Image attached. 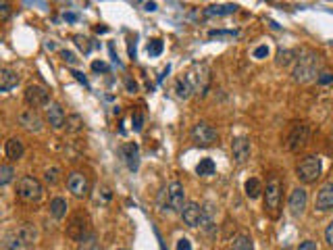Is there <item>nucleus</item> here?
Here are the masks:
<instances>
[{"label": "nucleus", "mask_w": 333, "mask_h": 250, "mask_svg": "<svg viewBox=\"0 0 333 250\" xmlns=\"http://www.w3.org/2000/svg\"><path fill=\"white\" fill-rule=\"evenodd\" d=\"M60 56H63V60L69 62V65H75V62H77V56L71 50H60Z\"/></svg>", "instance_id": "40"}, {"label": "nucleus", "mask_w": 333, "mask_h": 250, "mask_svg": "<svg viewBox=\"0 0 333 250\" xmlns=\"http://www.w3.org/2000/svg\"><path fill=\"white\" fill-rule=\"evenodd\" d=\"M73 75H75V77H77L79 81H83V86H87V81H85V77H83V75H81L79 71H73Z\"/></svg>", "instance_id": "48"}, {"label": "nucleus", "mask_w": 333, "mask_h": 250, "mask_svg": "<svg viewBox=\"0 0 333 250\" xmlns=\"http://www.w3.org/2000/svg\"><path fill=\"white\" fill-rule=\"evenodd\" d=\"M119 152H121V159L125 161V165L131 171H136L138 165H140V148H138V144L136 142H127V144H123L119 148Z\"/></svg>", "instance_id": "19"}, {"label": "nucleus", "mask_w": 333, "mask_h": 250, "mask_svg": "<svg viewBox=\"0 0 333 250\" xmlns=\"http://www.w3.org/2000/svg\"><path fill=\"white\" fill-rule=\"evenodd\" d=\"M19 81H21L19 73L13 71L11 67H3V69H0V92H9V90H13Z\"/></svg>", "instance_id": "21"}, {"label": "nucleus", "mask_w": 333, "mask_h": 250, "mask_svg": "<svg viewBox=\"0 0 333 250\" xmlns=\"http://www.w3.org/2000/svg\"><path fill=\"white\" fill-rule=\"evenodd\" d=\"M48 211H50V215L56 219V221H60V219H65V215H67V211H69V204H67V200H65V198L56 196V198H52V200H50Z\"/></svg>", "instance_id": "22"}, {"label": "nucleus", "mask_w": 333, "mask_h": 250, "mask_svg": "<svg viewBox=\"0 0 333 250\" xmlns=\"http://www.w3.org/2000/svg\"><path fill=\"white\" fill-rule=\"evenodd\" d=\"M175 94H177V98H181V100H188V98L194 96V90H192V86L188 84L186 77H179L175 81Z\"/></svg>", "instance_id": "26"}, {"label": "nucleus", "mask_w": 333, "mask_h": 250, "mask_svg": "<svg viewBox=\"0 0 333 250\" xmlns=\"http://www.w3.org/2000/svg\"><path fill=\"white\" fill-rule=\"evenodd\" d=\"M144 128V115L142 113H134L131 115V130L134 132H142Z\"/></svg>", "instance_id": "36"}, {"label": "nucleus", "mask_w": 333, "mask_h": 250, "mask_svg": "<svg viewBox=\"0 0 333 250\" xmlns=\"http://www.w3.org/2000/svg\"><path fill=\"white\" fill-rule=\"evenodd\" d=\"M231 250H254V242L248 234H239L233 238V244H231Z\"/></svg>", "instance_id": "29"}, {"label": "nucleus", "mask_w": 333, "mask_h": 250, "mask_svg": "<svg viewBox=\"0 0 333 250\" xmlns=\"http://www.w3.org/2000/svg\"><path fill=\"white\" fill-rule=\"evenodd\" d=\"M117 250H127V248H117Z\"/></svg>", "instance_id": "50"}, {"label": "nucleus", "mask_w": 333, "mask_h": 250, "mask_svg": "<svg viewBox=\"0 0 333 250\" xmlns=\"http://www.w3.org/2000/svg\"><path fill=\"white\" fill-rule=\"evenodd\" d=\"M163 52V40H150L148 44V54L150 56H159Z\"/></svg>", "instance_id": "35"}, {"label": "nucleus", "mask_w": 333, "mask_h": 250, "mask_svg": "<svg viewBox=\"0 0 333 250\" xmlns=\"http://www.w3.org/2000/svg\"><path fill=\"white\" fill-rule=\"evenodd\" d=\"M23 154H25V146L17 136H13L5 142V156L9 161H21Z\"/></svg>", "instance_id": "20"}, {"label": "nucleus", "mask_w": 333, "mask_h": 250, "mask_svg": "<svg viewBox=\"0 0 333 250\" xmlns=\"http://www.w3.org/2000/svg\"><path fill=\"white\" fill-rule=\"evenodd\" d=\"M325 240H327L329 246H333V219L329 221V225H327V230H325Z\"/></svg>", "instance_id": "44"}, {"label": "nucleus", "mask_w": 333, "mask_h": 250, "mask_svg": "<svg viewBox=\"0 0 333 250\" xmlns=\"http://www.w3.org/2000/svg\"><path fill=\"white\" fill-rule=\"evenodd\" d=\"M146 11H157V3H148L146 5Z\"/></svg>", "instance_id": "49"}, {"label": "nucleus", "mask_w": 333, "mask_h": 250, "mask_svg": "<svg viewBox=\"0 0 333 250\" xmlns=\"http://www.w3.org/2000/svg\"><path fill=\"white\" fill-rule=\"evenodd\" d=\"M90 234H92V232H90V219H87V215L75 213L69 219V223H67V236L71 240H75V242H81Z\"/></svg>", "instance_id": "8"}, {"label": "nucleus", "mask_w": 333, "mask_h": 250, "mask_svg": "<svg viewBox=\"0 0 333 250\" xmlns=\"http://www.w3.org/2000/svg\"><path fill=\"white\" fill-rule=\"evenodd\" d=\"M281 181L279 177H271L267 187H264V211H269L271 215H277L279 204H281Z\"/></svg>", "instance_id": "7"}, {"label": "nucleus", "mask_w": 333, "mask_h": 250, "mask_svg": "<svg viewBox=\"0 0 333 250\" xmlns=\"http://www.w3.org/2000/svg\"><path fill=\"white\" fill-rule=\"evenodd\" d=\"M15 234H17V238L25 244V248H32V246L38 242V238H40V232H38L36 223H21V225L15 230Z\"/></svg>", "instance_id": "18"}, {"label": "nucleus", "mask_w": 333, "mask_h": 250, "mask_svg": "<svg viewBox=\"0 0 333 250\" xmlns=\"http://www.w3.org/2000/svg\"><path fill=\"white\" fill-rule=\"evenodd\" d=\"M237 11V5H210L206 9L208 17H223V15H233Z\"/></svg>", "instance_id": "27"}, {"label": "nucleus", "mask_w": 333, "mask_h": 250, "mask_svg": "<svg viewBox=\"0 0 333 250\" xmlns=\"http://www.w3.org/2000/svg\"><path fill=\"white\" fill-rule=\"evenodd\" d=\"M58 175H60V169L58 167H50V169L44 171V181L48 185H56L58 183Z\"/></svg>", "instance_id": "34"}, {"label": "nucleus", "mask_w": 333, "mask_h": 250, "mask_svg": "<svg viewBox=\"0 0 333 250\" xmlns=\"http://www.w3.org/2000/svg\"><path fill=\"white\" fill-rule=\"evenodd\" d=\"M92 69L94 71H108V65H106V62H102V60H94L92 62Z\"/></svg>", "instance_id": "45"}, {"label": "nucleus", "mask_w": 333, "mask_h": 250, "mask_svg": "<svg viewBox=\"0 0 333 250\" xmlns=\"http://www.w3.org/2000/svg\"><path fill=\"white\" fill-rule=\"evenodd\" d=\"M296 250H319V248H317V242H313V240H304V242H302Z\"/></svg>", "instance_id": "42"}, {"label": "nucleus", "mask_w": 333, "mask_h": 250, "mask_svg": "<svg viewBox=\"0 0 333 250\" xmlns=\"http://www.w3.org/2000/svg\"><path fill=\"white\" fill-rule=\"evenodd\" d=\"M184 77L192 86L194 94H204L208 88V81H210V69H208L206 62H194V65L184 73Z\"/></svg>", "instance_id": "5"}, {"label": "nucleus", "mask_w": 333, "mask_h": 250, "mask_svg": "<svg viewBox=\"0 0 333 250\" xmlns=\"http://www.w3.org/2000/svg\"><path fill=\"white\" fill-rule=\"evenodd\" d=\"M19 125L23 130H27V132H36L38 134L44 128V119L34 109H27V111L19 113Z\"/></svg>", "instance_id": "15"}, {"label": "nucleus", "mask_w": 333, "mask_h": 250, "mask_svg": "<svg viewBox=\"0 0 333 250\" xmlns=\"http://www.w3.org/2000/svg\"><path fill=\"white\" fill-rule=\"evenodd\" d=\"M46 121H48V125L52 130H56V132L63 130L65 123H67V115L63 111V107H60L58 102H50L46 107Z\"/></svg>", "instance_id": "16"}, {"label": "nucleus", "mask_w": 333, "mask_h": 250, "mask_svg": "<svg viewBox=\"0 0 333 250\" xmlns=\"http://www.w3.org/2000/svg\"><path fill=\"white\" fill-rule=\"evenodd\" d=\"M65 21H71L73 23V21H77V15L75 13H65Z\"/></svg>", "instance_id": "47"}, {"label": "nucleus", "mask_w": 333, "mask_h": 250, "mask_svg": "<svg viewBox=\"0 0 333 250\" xmlns=\"http://www.w3.org/2000/svg\"><path fill=\"white\" fill-rule=\"evenodd\" d=\"M306 204H308V192L304 187H296V190L290 194V200H287V206H290V213L292 217H302L306 211Z\"/></svg>", "instance_id": "13"}, {"label": "nucleus", "mask_w": 333, "mask_h": 250, "mask_svg": "<svg viewBox=\"0 0 333 250\" xmlns=\"http://www.w3.org/2000/svg\"><path fill=\"white\" fill-rule=\"evenodd\" d=\"M315 209L319 213H327L333 209V179L321 185V190L317 192V198H315Z\"/></svg>", "instance_id": "14"}, {"label": "nucleus", "mask_w": 333, "mask_h": 250, "mask_svg": "<svg viewBox=\"0 0 333 250\" xmlns=\"http://www.w3.org/2000/svg\"><path fill=\"white\" fill-rule=\"evenodd\" d=\"M177 250H192V242L188 238H179L177 240Z\"/></svg>", "instance_id": "43"}, {"label": "nucleus", "mask_w": 333, "mask_h": 250, "mask_svg": "<svg viewBox=\"0 0 333 250\" xmlns=\"http://www.w3.org/2000/svg\"><path fill=\"white\" fill-rule=\"evenodd\" d=\"M217 171V165L213 159H200V163L196 165V173L200 177H210V175H215Z\"/></svg>", "instance_id": "28"}, {"label": "nucleus", "mask_w": 333, "mask_h": 250, "mask_svg": "<svg viewBox=\"0 0 333 250\" xmlns=\"http://www.w3.org/2000/svg\"><path fill=\"white\" fill-rule=\"evenodd\" d=\"M190 138H192V142L198 144V146H213V144L217 142L219 134H217V130H215L210 123H206V121H198L196 125H192Z\"/></svg>", "instance_id": "6"}, {"label": "nucleus", "mask_w": 333, "mask_h": 250, "mask_svg": "<svg viewBox=\"0 0 333 250\" xmlns=\"http://www.w3.org/2000/svg\"><path fill=\"white\" fill-rule=\"evenodd\" d=\"M333 81V73H321L319 77H317V84H321V86H327V84H331Z\"/></svg>", "instance_id": "41"}, {"label": "nucleus", "mask_w": 333, "mask_h": 250, "mask_svg": "<svg viewBox=\"0 0 333 250\" xmlns=\"http://www.w3.org/2000/svg\"><path fill=\"white\" fill-rule=\"evenodd\" d=\"M17 196L27 202H38L44 196V185L40 179L32 177V175H23L17 181Z\"/></svg>", "instance_id": "4"}, {"label": "nucleus", "mask_w": 333, "mask_h": 250, "mask_svg": "<svg viewBox=\"0 0 333 250\" xmlns=\"http://www.w3.org/2000/svg\"><path fill=\"white\" fill-rule=\"evenodd\" d=\"M298 52L296 50H279L277 52V65L279 67H287V65H292L294 60H298Z\"/></svg>", "instance_id": "31"}, {"label": "nucleus", "mask_w": 333, "mask_h": 250, "mask_svg": "<svg viewBox=\"0 0 333 250\" xmlns=\"http://www.w3.org/2000/svg\"><path fill=\"white\" fill-rule=\"evenodd\" d=\"M181 219H184V223L188 227H198L200 225V219H202V204L190 200L184 206V211H181Z\"/></svg>", "instance_id": "17"}, {"label": "nucleus", "mask_w": 333, "mask_h": 250, "mask_svg": "<svg viewBox=\"0 0 333 250\" xmlns=\"http://www.w3.org/2000/svg\"><path fill=\"white\" fill-rule=\"evenodd\" d=\"M252 56H254V58H264V56H269V46H267V44H260L258 48H254Z\"/></svg>", "instance_id": "39"}, {"label": "nucleus", "mask_w": 333, "mask_h": 250, "mask_svg": "<svg viewBox=\"0 0 333 250\" xmlns=\"http://www.w3.org/2000/svg\"><path fill=\"white\" fill-rule=\"evenodd\" d=\"M215 206L210 204V202H206V204H202V219H200V227L204 230V232H210L215 227Z\"/></svg>", "instance_id": "23"}, {"label": "nucleus", "mask_w": 333, "mask_h": 250, "mask_svg": "<svg viewBox=\"0 0 333 250\" xmlns=\"http://www.w3.org/2000/svg\"><path fill=\"white\" fill-rule=\"evenodd\" d=\"M11 17V5L9 3H0V21H7Z\"/></svg>", "instance_id": "38"}, {"label": "nucleus", "mask_w": 333, "mask_h": 250, "mask_svg": "<svg viewBox=\"0 0 333 250\" xmlns=\"http://www.w3.org/2000/svg\"><path fill=\"white\" fill-rule=\"evenodd\" d=\"M67 190L75 196V198H85L87 192H90V181H87V175L81 173V171H73L69 173L67 177Z\"/></svg>", "instance_id": "11"}, {"label": "nucleus", "mask_w": 333, "mask_h": 250, "mask_svg": "<svg viewBox=\"0 0 333 250\" xmlns=\"http://www.w3.org/2000/svg\"><path fill=\"white\" fill-rule=\"evenodd\" d=\"M321 65L323 60L319 54L315 52H304L300 54L296 65H294V71H292V77L296 84H308L313 81L315 77H319V71H321Z\"/></svg>", "instance_id": "2"}, {"label": "nucleus", "mask_w": 333, "mask_h": 250, "mask_svg": "<svg viewBox=\"0 0 333 250\" xmlns=\"http://www.w3.org/2000/svg\"><path fill=\"white\" fill-rule=\"evenodd\" d=\"M321 169H323L321 156L308 154V156H304V159L298 163L296 175H298V179H300L302 183H313V181H317V179L321 177Z\"/></svg>", "instance_id": "3"}, {"label": "nucleus", "mask_w": 333, "mask_h": 250, "mask_svg": "<svg viewBox=\"0 0 333 250\" xmlns=\"http://www.w3.org/2000/svg\"><path fill=\"white\" fill-rule=\"evenodd\" d=\"M125 86H127V90H129V92H138V84H136L131 77H127V79H125Z\"/></svg>", "instance_id": "46"}, {"label": "nucleus", "mask_w": 333, "mask_h": 250, "mask_svg": "<svg viewBox=\"0 0 333 250\" xmlns=\"http://www.w3.org/2000/svg\"><path fill=\"white\" fill-rule=\"evenodd\" d=\"M65 130H67V134H77V132H81V130H83V119H81V115H77V113L69 115V117H67V123H65Z\"/></svg>", "instance_id": "30"}, {"label": "nucleus", "mask_w": 333, "mask_h": 250, "mask_svg": "<svg viewBox=\"0 0 333 250\" xmlns=\"http://www.w3.org/2000/svg\"><path fill=\"white\" fill-rule=\"evenodd\" d=\"M244 190H246V196L250 198V200H254V198H258L264 190H262V183H260V179L258 177H250V179H246V183H244Z\"/></svg>", "instance_id": "24"}, {"label": "nucleus", "mask_w": 333, "mask_h": 250, "mask_svg": "<svg viewBox=\"0 0 333 250\" xmlns=\"http://www.w3.org/2000/svg\"><path fill=\"white\" fill-rule=\"evenodd\" d=\"M186 187L181 181H171L157 196V206L161 213H181L186 206Z\"/></svg>", "instance_id": "1"}, {"label": "nucleus", "mask_w": 333, "mask_h": 250, "mask_svg": "<svg viewBox=\"0 0 333 250\" xmlns=\"http://www.w3.org/2000/svg\"><path fill=\"white\" fill-rule=\"evenodd\" d=\"M23 98L25 102L32 107V109H38V107H48L50 105V94L44 86H38V84H29L23 92Z\"/></svg>", "instance_id": "9"}, {"label": "nucleus", "mask_w": 333, "mask_h": 250, "mask_svg": "<svg viewBox=\"0 0 333 250\" xmlns=\"http://www.w3.org/2000/svg\"><path fill=\"white\" fill-rule=\"evenodd\" d=\"M250 152H252V146L246 136H237L231 140V154L237 165H244L250 159Z\"/></svg>", "instance_id": "12"}, {"label": "nucleus", "mask_w": 333, "mask_h": 250, "mask_svg": "<svg viewBox=\"0 0 333 250\" xmlns=\"http://www.w3.org/2000/svg\"><path fill=\"white\" fill-rule=\"evenodd\" d=\"M13 177H15V169H13V165H0V185H7V183H11L13 181Z\"/></svg>", "instance_id": "33"}, {"label": "nucleus", "mask_w": 333, "mask_h": 250, "mask_svg": "<svg viewBox=\"0 0 333 250\" xmlns=\"http://www.w3.org/2000/svg\"><path fill=\"white\" fill-rule=\"evenodd\" d=\"M79 244V250H102V246L96 242V236L94 234H90V236H85L81 242H77Z\"/></svg>", "instance_id": "32"}, {"label": "nucleus", "mask_w": 333, "mask_h": 250, "mask_svg": "<svg viewBox=\"0 0 333 250\" xmlns=\"http://www.w3.org/2000/svg\"><path fill=\"white\" fill-rule=\"evenodd\" d=\"M73 40H75V44H77V46H79L83 52H90V48H92V46H90V40H87V38H83V36H75Z\"/></svg>", "instance_id": "37"}, {"label": "nucleus", "mask_w": 333, "mask_h": 250, "mask_svg": "<svg viewBox=\"0 0 333 250\" xmlns=\"http://www.w3.org/2000/svg\"><path fill=\"white\" fill-rule=\"evenodd\" d=\"M310 140V125L308 123H298L294 125V130L287 136V150L298 152L300 148H304Z\"/></svg>", "instance_id": "10"}, {"label": "nucleus", "mask_w": 333, "mask_h": 250, "mask_svg": "<svg viewBox=\"0 0 333 250\" xmlns=\"http://www.w3.org/2000/svg\"><path fill=\"white\" fill-rule=\"evenodd\" d=\"M3 250H27V248H25V244L17 238V234H15V230H13V232H7V234H5V238H3Z\"/></svg>", "instance_id": "25"}]
</instances>
